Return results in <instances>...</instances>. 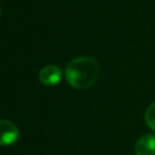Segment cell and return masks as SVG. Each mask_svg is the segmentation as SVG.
<instances>
[{
    "instance_id": "obj_2",
    "label": "cell",
    "mask_w": 155,
    "mask_h": 155,
    "mask_svg": "<svg viewBox=\"0 0 155 155\" xmlns=\"http://www.w3.org/2000/svg\"><path fill=\"white\" fill-rule=\"evenodd\" d=\"M62 79V70L57 65L48 64L45 65L39 71V81L45 86L57 85Z\"/></svg>"
},
{
    "instance_id": "obj_1",
    "label": "cell",
    "mask_w": 155,
    "mask_h": 155,
    "mask_svg": "<svg viewBox=\"0 0 155 155\" xmlns=\"http://www.w3.org/2000/svg\"><path fill=\"white\" fill-rule=\"evenodd\" d=\"M99 73V64L93 57L81 56L68 63L65 69V78L69 85L74 88L86 90L96 84Z\"/></svg>"
},
{
    "instance_id": "obj_5",
    "label": "cell",
    "mask_w": 155,
    "mask_h": 155,
    "mask_svg": "<svg viewBox=\"0 0 155 155\" xmlns=\"http://www.w3.org/2000/svg\"><path fill=\"white\" fill-rule=\"evenodd\" d=\"M145 117V122L149 126V128H151L153 131H155V102H153L145 110L144 114Z\"/></svg>"
},
{
    "instance_id": "obj_4",
    "label": "cell",
    "mask_w": 155,
    "mask_h": 155,
    "mask_svg": "<svg viewBox=\"0 0 155 155\" xmlns=\"http://www.w3.org/2000/svg\"><path fill=\"white\" fill-rule=\"evenodd\" d=\"M136 155H155V136L147 133L142 136L134 144Z\"/></svg>"
},
{
    "instance_id": "obj_3",
    "label": "cell",
    "mask_w": 155,
    "mask_h": 155,
    "mask_svg": "<svg viewBox=\"0 0 155 155\" xmlns=\"http://www.w3.org/2000/svg\"><path fill=\"white\" fill-rule=\"evenodd\" d=\"M0 130H1L0 143L2 145L13 144L19 136V131H18L17 126L12 121H8V120H1L0 121Z\"/></svg>"
}]
</instances>
